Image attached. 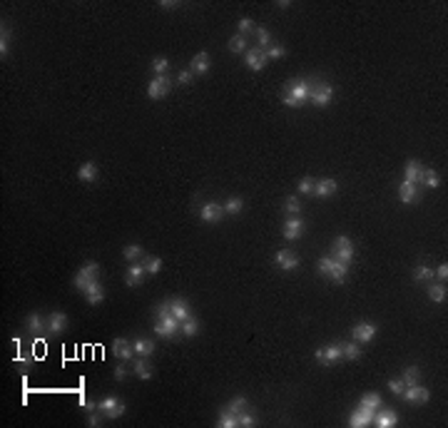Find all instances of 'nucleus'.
<instances>
[{
  "instance_id": "obj_43",
  "label": "nucleus",
  "mask_w": 448,
  "mask_h": 428,
  "mask_svg": "<svg viewBox=\"0 0 448 428\" xmlns=\"http://www.w3.org/2000/svg\"><path fill=\"white\" fill-rule=\"evenodd\" d=\"M267 58L269 60H281V58H287V48H284V45H269Z\"/></svg>"
},
{
  "instance_id": "obj_48",
  "label": "nucleus",
  "mask_w": 448,
  "mask_h": 428,
  "mask_svg": "<svg viewBox=\"0 0 448 428\" xmlns=\"http://www.w3.org/2000/svg\"><path fill=\"white\" fill-rule=\"evenodd\" d=\"M334 264H336V259H334V256H324V259H319V264H316V267H319V272H321V274L329 276V272L334 269Z\"/></svg>"
},
{
  "instance_id": "obj_57",
  "label": "nucleus",
  "mask_w": 448,
  "mask_h": 428,
  "mask_svg": "<svg viewBox=\"0 0 448 428\" xmlns=\"http://www.w3.org/2000/svg\"><path fill=\"white\" fill-rule=\"evenodd\" d=\"M192 77H194V75H192V70H182V72L177 75V82H179V85H189V82H192Z\"/></svg>"
},
{
  "instance_id": "obj_54",
  "label": "nucleus",
  "mask_w": 448,
  "mask_h": 428,
  "mask_svg": "<svg viewBox=\"0 0 448 428\" xmlns=\"http://www.w3.org/2000/svg\"><path fill=\"white\" fill-rule=\"evenodd\" d=\"M107 416H105V411H100V413H95V411H90V418H88V426H92V428H97L102 421H105Z\"/></svg>"
},
{
  "instance_id": "obj_20",
  "label": "nucleus",
  "mask_w": 448,
  "mask_h": 428,
  "mask_svg": "<svg viewBox=\"0 0 448 428\" xmlns=\"http://www.w3.org/2000/svg\"><path fill=\"white\" fill-rule=\"evenodd\" d=\"M145 274H147V272H145V264H142V262H132V267H130L127 274H125V284H127V286H137V284L145 279Z\"/></svg>"
},
{
  "instance_id": "obj_59",
  "label": "nucleus",
  "mask_w": 448,
  "mask_h": 428,
  "mask_svg": "<svg viewBox=\"0 0 448 428\" xmlns=\"http://www.w3.org/2000/svg\"><path fill=\"white\" fill-rule=\"evenodd\" d=\"M80 406H83L85 411H95V408H97V403H95V401H88L85 396H80Z\"/></svg>"
},
{
  "instance_id": "obj_16",
  "label": "nucleus",
  "mask_w": 448,
  "mask_h": 428,
  "mask_svg": "<svg viewBox=\"0 0 448 428\" xmlns=\"http://www.w3.org/2000/svg\"><path fill=\"white\" fill-rule=\"evenodd\" d=\"M25 326H28L30 334H35V336L45 334V329H48V324H45V319L40 316V311H30L28 316H25Z\"/></svg>"
},
{
  "instance_id": "obj_34",
  "label": "nucleus",
  "mask_w": 448,
  "mask_h": 428,
  "mask_svg": "<svg viewBox=\"0 0 448 428\" xmlns=\"http://www.w3.org/2000/svg\"><path fill=\"white\" fill-rule=\"evenodd\" d=\"M217 426L219 428H237L239 426V418L234 413H229V411H219V421H217Z\"/></svg>"
},
{
  "instance_id": "obj_44",
  "label": "nucleus",
  "mask_w": 448,
  "mask_h": 428,
  "mask_svg": "<svg viewBox=\"0 0 448 428\" xmlns=\"http://www.w3.org/2000/svg\"><path fill=\"white\" fill-rule=\"evenodd\" d=\"M152 70H154V75H167V70H170L167 58H154L152 60Z\"/></svg>"
},
{
  "instance_id": "obj_29",
  "label": "nucleus",
  "mask_w": 448,
  "mask_h": 428,
  "mask_svg": "<svg viewBox=\"0 0 448 428\" xmlns=\"http://www.w3.org/2000/svg\"><path fill=\"white\" fill-rule=\"evenodd\" d=\"M346 272H349V264H344V262H339V259H336L334 269L329 272V279H331L334 284H344V281H346Z\"/></svg>"
},
{
  "instance_id": "obj_53",
  "label": "nucleus",
  "mask_w": 448,
  "mask_h": 428,
  "mask_svg": "<svg viewBox=\"0 0 448 428\" xmlns=\"http://www.w3.org/2000/svg\"><path fill=\"white\" fill-rule=\"evenodd\" d=\"M257 40H259V45L264 48V45H271V32L267 30V28H257Z\"/></svg>"
},
{
  "instance_id": "obj_56",
  "label": "nucleus",
  "mask_w": 448,
  "mask_h": 428,
  "mask_svg": "<svg viewBox=\"0 0 448 428\" xmlns=\"http://www.w3.org/2000/svg\"><path fill=\"white\" fill-rule=\"evenodd\" d=\"M127 376H130V373H127L125 364H117V366H115V381H117V383H122V381H125Z\"/></svg>"
},
{
  "instance_id": "obj_35",
  "label": "nucleus",
  "mask_w": 448,
  "mask_h": 428,
  "mask_svg": "<svg viewBox=\"0 0 448 428\" xmlns=\"http://www.w3.org/2000/svg\"><path fill=\"white\" fill-rule=\"evenodd\" d=\"M122 254H125V259H127V262H140V259L145 256V249H142L140 244H127Z\"/></svg>"
},
{
  "instance_id": "obj_50",
  "label": "nucleus",
  "mask_w": 448,
  "mask_h": 428,
  "mask_svg": "<svg viewBox=\"0 0 448 428\" xmlns=\"http://www.w3.org/2000/svg\"><path fill=\"white\" fill-rule=\"evenodd\" d=\"M239 35H244V37H247V35H249V32H254L257 30V28H254V23H252V20H249V18H241V20H239Z\"/></svg>"
},
{
  "instance_id": "obj_38",
  "label": "nucleus",
  "mask_w": 448,
  "mask_h": 428,
  "mask_svg": "<svg viewBox=\"0 0 448 428\" xmlns=\"http://www.w3.org/2000/svg\"><path fill=\"white\" fill-rule=\"evenodd\" d=\"M421 182L426 184V187H431V189H436V187L441 184V177H438V172H436V169H423Z\"/></svg>"
},
{
  "instance_id": "obj_28",
  "label": "nucleus",
  "mask_w": 448,
  "mask_h": 428,
  "mask_svg": "<svg viewBox=\"0 0 448 428\" xmlns=\"http://www.w3.org/2000/svg\"><path fill=\"white\" fill-rule=\"evenodd\" d=\"M77 180H80V182H95V180H97V164H95V162L80 164V169H77Z\"/></svg>"
},
{
  "instance_id": "obj_2",
  "label": "nucleus",
  "mask_w": 448,
  "mask_h": 428,
  "mask_svg": "<svg viewBox=\"0 0 448 428\" xmlns=\"http://www.w3.org/2000/svg\"><path fill=\"white\" fill-rule=\"evenodd\" d=\"M182 321H177L172 314H157V324H154V334L162 338H175L179 334Z\"/></svg>"
},
{
  "instance_id": "obj_30",
  "label": "nucleus",
  "mask_w": 448,
  "mask_h": 428,
  "mask_svg": "<svg viewBox=\"0 0 448 428\" xmlns=\"http://www.w3.org/2000/svg\"><path fill=\"white\" fill-rule=\"evenodd\" d=\"M179 331L184 334L187 338H192V336H197L199 334V321L194 319V316H187L184 321H182V326H179Z\"/></svg>"
},
{
  "instance_id": "obj_10",
  "label": "nucleus",
  "mask_w": 448,
  "mask_h": 428,
  "mask_svg": "<svg viewBox=\"0 0 448 428\" xmlns=\"http://www.w3.org/2000/svg\"><path fill=\"white\" fill-rule=\"evenodd\" d=\"M403 401H409V403H414V406H421V403H426L428 398H431V391L426 389V386H409V389H403V394H401Z\"/></svg>"
},
{
  "instance_id": "obj_46",
  "label": "nucleus",
  "mask_w": 448,
  "mask_h": 428,
  "mask_svg": "<svg viewBox=\"0 0 448 428\" xmlns=\"http://www.w3.org/2000/svg\"><path fill=\"white\" fill-rule=\"evenodd\" d=\"M431 276H433V269H428V267H423V264L414 269V281H428Z\"/></svg>"
},
{
  "instance_id": "obj_27",
  "label": "nucleus",
  "mask_w": 448,
  "mask_h": 428,
  "mask_svg": "<svg viewBox=\"0 0 448 428\" xmlns=\"http://www.w3.org/2000/svg\"><path fill=\"white\" fill-rule=\"evenodd\" d=\"M336 194V182L334 180H319L314 182V194L311 197H331Z\"/></svg>"
},
{
  "instance_id": "obj_39",
  "label": "nucleus",
  "mask_w": 448,
  "mask_h": 428,
  "mask_svg": "<svg viewBox=\"0 0 448 428\" xmlns=\"http://www.w3.org/2000/svg\"><path fill=\"white\" fill-rule=\"evenodd\" d=\"M142 264H145V272L147 274H159V269H162V259H157V256H142Z\"/></svg>"
},
{
  "instance_id": "obj_6",
  "label": "nucleus",
  "mask_w": 448,
  "mask_h": 428,
  "mask_svg": "<svg viewBox=\"0 0 448 428\" xmlns=\"http://www.w3.org/2000/svg\"><path fill=\"white\" fill-rule=\"evenodd\" d=\"M97 272H100V264H97V262H85V267H83V269L75 274V279H72L75 289L85 291L90 281H95V279H97Z\"/></svg>"
},
{
  "instance_id": "obj_60",
  "label": "nucleus",
  "mask_w": 448,
  "mask_h": 428,
  "mask_svg": "<svg viewBox=\"0 0 448 428\" xmlns=\"http://www.w3.org/2000/svg\"><path fill=\"white\" fill-rule=\"evenodd\" d=\"M177 5L179 3H175V0H162V3H159V8H167V10H175Z\"/></svg>"
},
{
  "instance_id": "obj_23",
  "label": "nucleus",
  "mask_w": 448,
  "mask_h": 428,
  "mask_svg": "<svg viewBox=\"0 0 448 428\" xmlns=\"http://www.w3.org/2000/svg\"><path fill=\"white\" fill-rule=\"evenodd\" d=\"M421 175H423V167H421V162L416 159H409V164H406V169H403V180L411 184H421Z\"/></svg>"
},
{
  "instance_id": "obj_42",
  "label": "nucleus",
  "mask_w": 448,
  "mask_h": 428,
  "mask_svg": "<svg viewBox=\"0 0 448 428\" xmlns=\"http://www.w3.org/2000/svg\"><path fill=\"white\" fill-rule=\"evenodd\" d=\"M241 209H244V202H241L239 197H229L227 204H224V212L227 214H239Z\"/></svg>"
},
{
  "instance_id": "obj_31",
  "label": "nucleus",
  "mask_w": 448,
  "mask_h": 428,
  "mask_svg": "<svg viewBox=\"0 0 448 428\" xmlns=\"http://www.w3.org/2000/svg\"><path fill=\"white\" fill-rule=\"evenodd\" d=\"M358 406H366V408H371V411H379V408H381V396H379L376 391H369V394L361 396Z\"/></svg>"
},
{
  "instance_id": "obj_26",
  "label": "nucleus",
  "mask_w": 448,
  "mask_h": 428,
  "mask_svg": "<svg viewBox=\"0 0 448 428\" xmlns=\"http://www.w3.org/2000/svg\"><path fill=\"white\" fill-rule=\"evenodd\" d=\"M135 376H137L140 381H149V378L154 376V368L147 364V359H145V356L135 359Z\"/></svg>"
},
{
  "instance_id": "obj_12",
  "label": "nucleus",
  "mask_w": 448,
  "mask_h": 428,
  "mask_svg": "<svg viewBox=\"0 0 448 428\" xmlns=\"http://www.w3.org/2000/svg\"><path fill=\"white\" fill-rule=\"evenodd\" d=\"M274 262L284 269V272H294L299 267V256L292 251V249H279L276 254H274Z\"/></svg>"
},
{
  "instance_id": "obj_3",
  "label": "nucleus",
  "mask_w": 448,
  "mask_h": 428,
  "mask_svg": "<svg viewBox=\"0 0 448 428\" xmlns=\"http://www.w3.org/2000/svg\"><path fill=\"white\" fill-rule=\"evenodd\" d=\"M314 359H316V364H321V366L336 364L339 359H344V344H329L324 349H316Z\"/></svg>"
},
{
  "instance_id": "obj_18",
  "label": "nucleus",
  "mask_w": 448,
  "mask_h": 428,
  "mask_svg": "<svg viewBox=\"0 0 448 428\" xmlns=\"http://www.w3.org/2000/svg\"><path fill=\"white\" fill-rule=\"evenodd\" d=\"M209 67H212V60H209V53H197L194 58H192V65H189V70H192V75H207Z\"/></svg>"
},
{
  "instance_id": "obj_9",
  "label": "nucleus",
  "mask_w": 448,
  "mask_h": 428,
  "mask_svg": "<svg viewBox=\"0 0 448 428\" xmlns=\"http://www.w3.org/2000/svg\"><path fill=\"white\" fill-rule=\"evenodd\" d=\"M304 229H306V222L301 217H297V214H289L287 222H284V239L294 242V239H299L304 234Z\"/></svg>"
},
{
  "instance_id": "obj_33",
  "label": "nucleus",
  "mask_w": 448,
  "mask_h": 428,
  "mask_svg": "<svg viewBox=\"0 0 448 428\" xmlns=\"http://www.w3.org/2000/svg\"><path fill=\"white\" fill-rule=\"evenodd\" d=\"M446 284H443V281H441V284H433V286H431V289H428V299H431V302H436V304H443V302H446Z\"/></svg>"
},
{
  "instance_id": "obj_4",
  "label": "nucleus",
  "mask_w": 448,
  "mask_h": 428,
  "mask_svg": "<svg viewBox=\"0 0 448 428\" xmlns=\"http://www.w3.org/2000/svg\"><path fill=\"white\" fill-rule=\"evenodd\" d=\"M170 90H172V80H170V75H154V77L149 80V85H147L149 100H162L165 95H170Z\"/></svg>"
},
{
  "instance_id": "obj_58",
  "label": "nucleus",
  "mask_w": 448,
  "mask_h": 428,
  "mask_svg": "<svg viewBox=\"0 0 448 428\" xmlns=\"http://www.w3.org/2000/svg\"><path fill=\"white\" fill-rule=\"evenodd\" d=\"M433 276H438V281H446V279H448V264H446V262H443V264L433 272Z\"/></svg>"
},
{
  "instance_id": "obj_1",
  "label": "nucleus",
  "mask_w": 448,
  "mask_h": 428,
  "mask_svg": "<svg viewBox=\"0 0 448 428\" xmlns=\"http://www.w3.org/2000/svg\"><path fill=\"white\" fill-rule=\"evenodd\" d=\"M309 95H311V82L309 80H294V82L287 85V90L281 95V102L292 110H299L309 100Z\"/></svg>"
},
{
  "instance_id": "obj_41",
  "label": "nucleus",
  "mask_w": 448,
  "mask_h": 428,
  "mask_svg": "<svg viewBox=\"0 0 448 428\" xmlns=\"http://www.w3.org/2000/svg\"><path fill=\"white\" fill-rule=\"evenodd\" d=\"M227 48H229V53H244V50H247V37L237 32V35L227 42Z\"/></svg>"
},
{
  "instance_id": "obj_36",
  "label": "nucleus",
  "mask_w": 448,
  "mask_h": 428,
  "mask_svg": "<svg viewBox=\"0 0 448 428\" xmlns=\"http://www.w3.org/2000/svg\"><path fill=\"white\" fill-rule=\"evenodd\" d=\"M361 344L356 341H351V344H344V359H349V361H358L361 359Z\"/></svg>"
},
{
  "instance_id": "obj_21",
  "label": "nucleus",
  "mask_w": 448,
  "mask_h": 428,
  "mask_svg": "<svg viewBox=\"0 0 448 428\" xmlns=\"http://www.w3.org/2000/svg\"><path fill=\"white\" fill-rule=\"evenodd\" d=\"M374 423L379 428H393L398 423V413L393 411V408H386V411H376V416H374Z\"/></svg>"
},
{
  "instance_id": "obj_55",
  "label": "nucleus",
  "mask_w": 448,
  "mask_h": 428,
  "mask_svg": "<svg viewBox=\"0 0 448 428\" xmlns=\"http://www.w3.org/2000/svg\"><path fill=\"white\" fill-rule=\"evenodd\" d=\"M125 411H127V406H125V403H122V401H119L117 406H115V408H112V411H107V413H105V416H107V418H119V416H122V413H125Z\"/></svg>"
},
{
  "instance_id": "obj_47",
  "label": "nucleus",
  "mask_w": 448,
  "mask_h": 428,
  "mask_svg": "<svg viewBox=\"0 0 448 428\" xmlns=\"http://www.w3.org/2000/svg\"><path fill=\"white\" fill-rule=\"evenodd\" d=\"M237 418H239V426L241 428H254L257 426V416H254V413H244V411H241Z\"/></svg>"
},
{
  "instance_id": "obj_8",
  "label": "nucleus",
  "mask_w": 448,
  "mask_h": 428,
  "mask_svg": "<svg viewBox=\"0 0 448 428\" xmlns=\"http://www.w3.org/2000/svg\"><path fill=\"white\" fill-rule=\"evenodd\" d=\"M374 416H376V411H371V408H366V406H356L351 413H349V426L351 428H366L374 423Z\"/></svg>"
},
{
  "instance_id": "obj_13",
  "label": "nucleus",
  "mask_w": 448,
  "mask_h": 428,
  "mask_svg": "<svg viewBox=\"0 0 448 428\" xmlns=\"http://www.w3.org/2000/svg\"><path fill=\"white\" fill-rule=\"evenodd\" d=\"M244 62L249 65V70H254V72H259V70H264L267 67V62H269V58H267V53L264 50H247V55H244Z\"/></svg>"
},
{
  "instance_id": "obj_45",
  "label": "nucleus",
  "mask_w": 448,
  "mask_h": 428,
  "mask_svg": "<svg viewBox=\"0 0 448 428\" xmlns=\"http://www.w3.org/2000/svg\"><path fill=\"white\" fill-rule=\"evenodd\" d=\"M284 212L287 214H299L301 212V202H299V197H287V202H284Z\"/></svg>"
},
{
  "instance_id": "obj_17",
  "label": "nucleus",
  "mask_w": 448,
  "mask_h": 428,
  "mask_svg": "<svg viewBox=\"0 0 448 428\" xmlns=\"http://www.w3.org/2000/svg\"><path fill=\"white\" fill-rule=\"evenodd\" d=\"M65 326H67V316H65L62 311H53V314L48 316V334L58 336V334L65 331Z\"/></svg>"
},
{
  "instance_id": "obj_32",
  "label": "nucleus",
  "mask_w": 448,
  "mask_h": 428,
  "mask_svg": "<svg viewBox=\"0 0 448 428\" xmlns=\"http://www.w3.org/2000/svg\"><path fill=\"white\" fill-rule=\"evenodd\" d=\"M418 378H421V368L418 366H409L403 373H401V381H403V386L409 389V386H416Z\"/></svg>"
},
{
  "instance_id": "obj_51",
  "label": "nucleus",
  "mask_w": 448,
  "mask_h": 428,
  "mask_svg": "<svg viewBox=\"0 0 448 428\" xmlns=\"http://www.w3.org/2000/svg\"><path fill=\"white\" fill-rule=\"evenodd\" d=\"M403 389H406V386H403V381H401V378H391V381H388V391H391L393 396H401V394H403Z\"/></svg>"
},
{
  "instance_id": "obj_25",
  "label": "nucleus",
  "mask_w": 448,
  "mask_h": 428,
  "mask_svg": "<svg viewBox=\"0 0 448 428\" xmlns=\"http://www.w3.org/2000/svg\"><path fill=\"white\" fill-rule=\"evenodd\" d=\"M132 349H135V354H140V356H152L154 354V341L152 338H145V336H137L132 341Z\"/></svg>"
},
{
  "instance_id": "obj_5",
  "label": "nucleus",
  "mask_w": 448,
  "mask_h": 428,
  "mask_svg": "<svg viewBox=\"0 0 448 428\" xmlns=\"http://www.w3.org/2000/svg\"><path fill=\"white\" fill-rule=\"evenodd\" d=\"M331 97H334V88H331V85L319 82V80L311 82V95H309V100H311L316 107H327L329 102H331Z\"/></svg>"
},
{
  "instance_id": "obj_52",
  "label": "nucleus",
  "mask_w": 448,
  "mask_h": 428,
  "mask_svg": "<svg viewBox=\"0 0 448 428\" xmlns=\"http://www.w3.org/2000/svg\"><path fill=\"white\" fill-rule=\"evenodd\" d=\"M299 194H314V180L311 177H304L299 182Z\"/></svg>"
},
{
  "instance_id": "obj_49",
  "label": "nucleus",
  "mask_w": 448,
  "mask_h": 428,
  "mask_svg": "<svg viewBox=\"0 0 448 428\" xmlns=\"http://www.w3.org/2000/svg\"><path fill=\"white\" fill-rule=\"evenodd\" d=\"M117 403H119V398H115V396H107V398H102V401L97 403V408L107 413V411H112V408H115Z\"/></svg>"
},
{
  "instance_id": "obj_19",
  "label": "nucleus",
  "mask_w": 448,
  "mask_h": 428,
  "mask_svg": "<svg viewBox=\"0 0 448 428\" xmlns=\"http://www.w3.org/2000/svg\"><path fill=\"white\" fill-rule=\"evenodd\" d=\"M418 184H411V182H401V187H398V199L403 202V204H414V202H418Z\"/></svg>"
},
{
  "instance_id": "obj_14",
  "label": "nucleus",
  "mask_w": 448,
  "mask_h": 428,
  "mask_svg": "<svg viewBox=\"0 0 448 428\" xmlns=\"http://www.w3.org/2000/svg\"><path fill=\"white\" fill-rule=\"evenodd\" d=\"M224 207L222 204H217V202H209V204H205L202 207V222H207V224H217V222H222L224 219Z\"/></svg>"
},
{
  "instance_id": "obj_15",
  "label": "nucleus",
  "mask_w": 448,
  "mask_h": 428,
  "mask_svg": "<svg viewBox=\"0 0 448 428\" xmlns=\"http://www.w3.org/2000/svg\"><path fill=\"white\" fill-rule=\"evenodd\" d=\"M83 294H85V299H88V304H92V306H97V304H102V302H105V289H102V284H100V279H95V281H90V284H88V289H85Z\"/></svg>"
},
{
  "instance_id": "obj_24",
  "label": "nucleus",
  "mask_w": 448,
  "mask_h": 428,
  "mask_svg": "<svg viewBox=\"0 0 448 428\" xmlns=\"http://www.w3.org/2000/svg\"><path fill=\"white\" fill-rule=\"evenodd\" d=\"M170 314H172L177 321H184L187 316H192V311H189V304H187L184 299H172V302H170Z\"/></svg>"
},
{
  "instance_id": "obj_22",
  "label": "nucleus",
  "mask_w": 448,
  "mask_h": 428,
  "mask_svg": "<svg viewBox=\"0 0 448 428\" xmlns=\"http://www.w3.org/2000/svg\"><path fill=\"white\" fill-rule=\"evenodd\" d=\"M112 354L117 356L119 361H130L132 354H135V349L130 346L127 338H115V341H112Z\"/></svg>"
},
{
  "instance_id": "obj_7",
  "label": "nucleus",
  "mask_w": 448,
  "mask_h": 428,
  "mask_svg": "<svg viewBox=\"0 0 448 428\" xmlns=\"http://www.w3.org/2000/svg\"><path fill=\"white\" fill-rule=\"evenodd\" d=\"M331 254H334V259L349 264V262L354 259V244H351V239H349L346 234L336 237V239H334V251H331Z\"/></svg>"
},
{
  "instance_id": "obj_11",
  "label": "nucleus",
  "mask_w": 448,
  "mask_h": 428,
  "mask_svg": "<svg viewBox=\"0 0 448 428\" xmlns=\"http://www.w3.org/2000/svg\"><path fill=\"white\" fill-rule=\"evenodd\" d=\"M374 336H376V326L369 324V321H361L351 329V338L356 344H369V341H374Z\"/></svg>"
},
{
  "instance_id": "obj_40",
  "label": "nucleus",
  "mask_w": 448,
  "mask_h": 428,
  "mask_svg": "<svg viewBox=\"0 0 448 428\" xmlns=\"http://www.w3.org/2000/svg\"><path fill=\"white\" fill-rule=\"evenodd\" d=\"M247 408V398L244 396H237V398H232L227 406H224V411H229V413H234V416H239L241 411Z\"/></svg>"
},
{
  "instance_id": "obj_37",
  "label": "nucleus",
  "mask_w": 448,
  "mask_h": 428,
  "mask_svg": "<svg viewBox=\"0 0 448 428\" xmlns=\"http://www.w3.org/2000/svg\"><path fill=\"white\" fill-rule=\"evenodd\" d=\"M0 55L8 58L10 55V28L3 23V30H0Z\"/></svg>"
}]
</instances>
